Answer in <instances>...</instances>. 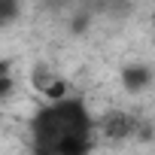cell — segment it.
Segmentation results:
<instances>
[{"mask_svg":"<svg viewBox=\"0 0 155 155\" xmlns=\"http://www.w3.org/2000/svg\"><path fill=\"white\" fill-rule=\"evenodd\" d=\"M152 82V70L146 64H128L122 67V88L125 91H143Z\"/></svg>","mask_w":155,"mask_h":155,"instance_id":"obj_3","label":"cell"},{"mask_svg":"<svg viewBox=\"0 0 155 155\" xmlns=\"http://www.w3.org/2000/svg\"><path fill=\"white\" fill-rule=\"evenodd\" d=\"M101 131H104L107 137H113V140H122V137L140 131V125H137V119L128 116V113H110V116L101 122Z\"/></svg>","mask_w":155,"mask_h":155,"instance_id":"obj_2","label":"cell"},{"mask_svg":"<svg viewBox=\"0 0 155 155\" xmlns=\"http://www.w3.org/2000/svg\"><path fill=\"white\" fill-rule=\"evenodd\" d=\"M15 88V79H12V73H3V76H0V101H3L9 91Z\"/></svg>","mask_w":155,"mask_h":155,"instance_id":"obj_5","label":"cell"},{"mask_svg":"<svg viewBox=\"0 0 155 155\" xmlns=\"http://www.w3.org/2000/svg\"><path fill=\"white\" fill-rule=\"evenodd\" d=\"M18 12H21L18 0H0V28H9L18 18Z\"/></svg>","mask_w":155,"mask_h":155,"instance_id":"obj_4","label":"cell"},{"mask_svg":"<svg viewBox=\"0 0 155 155\" xmlns=\"http://www.w3.org/2000/svg\"><path fill=\"white\" fill-rule=\"evenodd\" d=\"M9 70H12V61H0V76L9 73Z\"/></svg>","mask_w":155,"mask_h":155,"instance_id":"obj_6","label":"cell"},{"mask_svg":"<svg viewBox=\"0 0 155 155\" xmlns=\"http://www.w3.org/2000/svg\"><path fill=\"white\" fill-rule=\"evenodd\" d=\"M91 116L82 97H52L31 119L34 149L46 155H82L91 146Z\"/></svg>","mask_w":155,"mask_h":155,"instance_id":"obj_1","label":"cell"},{"mask_svg":"<svg viewBox=\"0 0 155 155\" xmlns=\"http://www.w3.org/2000/svg\"><path fill=\"white\" fill-rule=\"evenodd\" d=\"M152 21H155V12H152Z\"/></svg>","mask_w":155,"mask_h":155,"instance_id":"obj_7","label":"cell"}]
</instances>
